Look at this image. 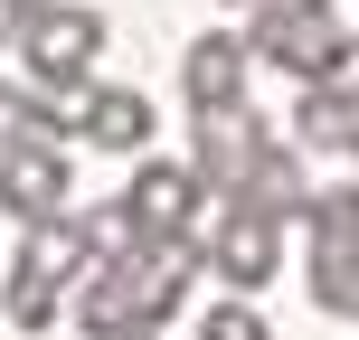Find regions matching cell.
<instances>
[{"instance_id":"obj_20","label":"cell","mask_w":359,"mask_h":340,"mask_svg":"<svg viewBox=\"0 0 359 340\" xmlns=\"http://www.w3.org/2000/svg\"><path fill=\"white\" fill-rule=\"evenodd\" d=\"M114 340H161V331H114Z\"/></svg>"},{"instance_id":"obj_8","label":"cell","mask_w":359,"mask_h":340,"mask_svg":"<svg viewBox=\"0 0 359 340\" xmlns=\"http://www.w3.org/2000/svg\"><path fill=\"white\" fill-rule=\"evenodd\" d=\"M67 132L95 142V151H142V142H151V95H142V86H76Z\"/></svg>"},{"instance_id":"obj_14","label":"cell","mask_w":359,"mask_h":340,"mask_svg":"<svg viewBox=\"0 0 359 340\" xmlns=\"http://www.w3.org/2000/svg\"><path fill=\"white\" fill-rule=\"evenodd\" d=\"M312 255H350L359 246V179H331V189H312Z\"/></svg>"},{"instance_id":"obj_18","label":"cell","mask_w":359,"mask_h":340,"mask_svg":"<svg viewBox=\"0 0 359 340\" xmlns=\"http://www.w3.org/2000/svg\"><path fill=\"white\" fill-rule=\"evenodd\" d=\"M322 86H341L350 104H359V29H341V48H331V67H322Z\"/></svg>"},{"instance_id":"obj_5","label":"cell","mask_w":359,"mask_h":340,"mask_svg":"<svg viewBox=\"0 0 359 340\" xmlns=\"http://www.w3.org/2000/svg\"><path fill=\"white\" fill-rule=\"evenodd\" d=\"M274 132H265V114L255 104H227V114H198V142H189V170H198V189L208 198H236V179L255 170V151H265Z\"/></svg>"},{"instance_id":"obj_21","label":"cell","mask_w":359,"mask_h":340,"mask_svg":"<svg viewBox=\"0 0 359 340\" xmlns=\"http://www.w3.org/2000/svg\"><path fill=\"white\" fill-rule=\"evenodd\" d=\"M217 10H255V0H217Z\"/></svg>"},{"instance_id":"obj_7","label":"cell","mask_w":359,"mask_h":340,"mask_svg":"<svg viewBox=\"0 0 359 340\" xmlns=\"http://www.w3.org/2000/svg\"><path fill=\"white\" fill-rule=\"evenodd\" d=\"M76 179H67V142H38V132H19V142H0V208L29 227V217L67 208Z\"/></svg>"},{"instance_id":"obj_19","label":"cell","mask_w":359,"mask_h":340,"mask_svg":"<svg viewBox=\"0 0 359 340\" xmlns=\"http://www.w3.org/2000/svg\"><path fill=\"white\" fill-rule=\"evenodd\" d=\"M19 29H29V10H19V0H0V48H19Z\"/></svg>"},{"instance_id":"obj_23","label":"cell","mask_w":359,"mask_h":340,"mask_svg":"<svg viewBox=\"0 0 359 340\" xmlns=\"http://www.w3.org/2000/svg\"><path fill=\"white\" fill-rule=\"evenodd\" d=\"M350 161H359V142H350Z\"/></svg>"},{"instance_id":"obj_22","label":"cell","mask_w":359,"mask_h":340,"mask_svg":"<svg viewBox=\"0 0 359 340\" xmlns=\"http://www.w3.org/2000/svg\"><path fill=\"white\" fill-rule=\"evenodd\" d=\"M19 10H29V19H38V10H48V0H19Z\"/></svg>"},{"instance_id":"obj_4","label":"cell","mask_w":359,"mask_h":340,"mask_svg":"<svg viewBox=\"0 0 359 340\" xmlns=\"http://www.w3.org/2000/svg\"><path fill=\"white\" fill-rule=\"evenodd\" d=\"M198 274H208V236H142V255H133V312H142V331L180 322Z\"/></svg>"},{"instance_id":"obj_9","label":"cell","mask_w":359,"mask_h":340,"mask_svg":"<svg viewBox=\"0 0 359 340\" xmlns=\"http://www.w3.org/2000/svg\"><path fill=\"white\" fill-rule=\"evenodd\" d=\"M198 170L189 161H142L133 170V189H123V208H133V227L142 236H189V217H198Z\"/></svg>"},{"instance_id":"obj_1","label":"cell","mask_w":359,"mask_h":340,"mask_svg":"<svg viewBox=\"0 0 359 340\" xmlns=\"http://www.w3.org/2000/svg\"><path fill=\"white\" fill-rule=\"evenodd\" d=\"M95 57H104V10H86V0H48V10L19 29V67L48 95L95 86Z\"/></svg>"},{"instance_id":"obj_15","label":"cell","mask_w":359,"mask_h":340,"mask_svg":"<svg viewBox=\"0 0 359 340\" xmlns=\"http://www.w3.org/2000/svg\"><path fill=\"white\" fill-rule=\"evenodd\" d=\"M312 312H331V322H359V246L350 255H312Z\"/></svg>"},{"instance_id":"obj_10","label":"cell","mask_w":359,"mask_h":340,"mask_svg":"<svg viewBox=\"0 0 359 340\" xmlns=\"http://www.w3.org/2000/svg\"><path fill=\"white\" fill-rule=\"evenodd\" d=\"M86 265H95L86 208H48V217H29V227H19V274H38V284H57V293H67Z\"/></svg>"},{"instance_id":"obj_2","label":"cell","mask_w":359,"mask_h":340,"mask_svg":"<svg viewBox=\"0 0 359 340\" xmlns=\"http://www.w3.org/2000/svg\"><path fill=\"white\" fill-rule=\"evenodd\" d=\"M246 48L265 67H284L293 86H322L331 48H341V19H331V0H255L246 10Z\"/></svg>"},{"instance_id":"obj_13","label":"cell","mask_w":359,"mask_h":340,"mask_svg":"<svg viewBox=\"0 0 359 340\" xmlns=\"http://www.w3.org/2000/svg\"><path fill=\"white\" fill-rule=\"evenodd\" d=\"M293 142L303 151H350L359 142V104L341 86H303V104H293Z\"/></svg>"},{"instance_id":"obj_16","label":"cell","mask_w":359,"mask_h":340,"mask_svg":"<svg viewBox=\"0 0 359 340\" xmlns=\"http://www.w3.org/2000/svg\"><path fill=\"white\" fill-rule=\"evenodd\" d=\"M0 303H10V322H19V331H48L57 312H67V293H57V284H38V274H19V265H10V284H0Z\"/></svg>"},{"instance_id":"obj_17","label":"cell","mask_w":359,"mask_h":340,"mask_svg":"<svg viewBox=\"0 0 359 340\" xmlns=\"http://www.w3.org/2000/svg\"><path fill=\"white\" fill-rule=\"evenodd\" d=\"M198 340H274L265 312H255V293H236V303H217L208 322H198Z\"/></svg>"},{"instance_id":"obj_11","label":"cell","mask_w":359,"mask_h":340,"mask_svg":"<svg viewBox=\"0 0 359 340\" xmlns=\"http://www.w3.org/2000/svg\"><path fill=\"white\" fill-rule=\"evenodd\" d=\"M67 322L86 331V340L142 331V312H133V255H95V265L76 274V293H67Z\"/></svg>"},{"instance_id":"obj_12","label":"cell","mask_w":359,"mask_h":340,"mask_svg":"<svg viewBox=\"0 0 359 340\" xmlns=\"http://www.w3.org/2000/svg\"><path fill=\"white\" fill-rule=\"evenodd\" d=\"M312 189H322V179H312V151H303V142H265V151H255V170L236 179V198L265 208V217H303Z\"/></svg>"},{"instance_id":"obj_3","label":"cell","mask_w":359,"mask_h":340,"mask_svg":"<svg viewBox=\"0 0 359 340\" xmlns=\"http://www.w3.org/2000/svg\"><path fill=\"white\" fill-rule=\"evenodd\" d=\"M208 274H217L227 293H265L274 274H284V217L227 198V208H217V227H208Z\"/></svg>"},{"instance_id":"obj_6","label":"cell","mask_w":359,"mask_h":340,"mask_svg":"<svg viewBox=\"0 0 359 340\" xmlns=\"http://www.w3.org/2000/svg\"><path fill=\"white\" fill-rule=\"evenodd\" d=\"M246 76H255V48L236 29H198L189 48H180V95H189V114L246 104Z\"/></svg>"}]
</instances>
